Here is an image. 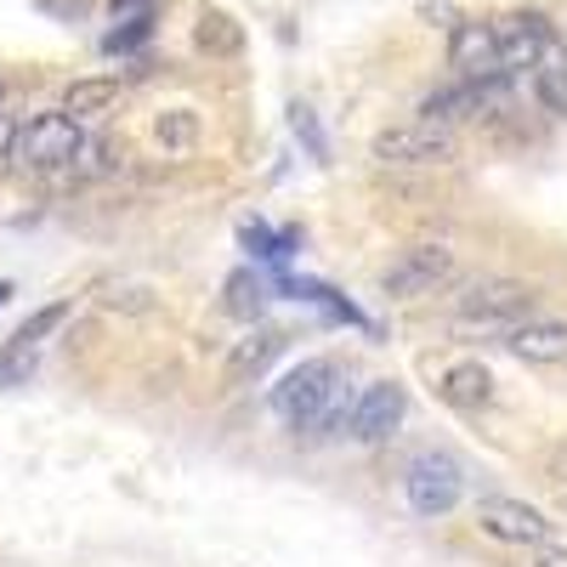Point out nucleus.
<instances>
[{"instance_id": "nucleus-1", "label": "nucleus", "mask_w": 567, "mask_h": 567, "mask_svg": "<svg viewBox=\"0 0 567 567\" xmlns=\"http://www.w3.org/2000/svg\"><path fill=\"white\" fill-rule=\"evenodd\" d=\"M369 154L381 165H449L460 154V142L443 120H403V125L374 131Z\"/></svg>"}, {"instance_id": "nucleus-2", "label": "nucleus", "mask_w": 567, "mask_h": 567, "mask_svg": "<svg viewBox=\"0 0 567 567\" xmlns=\"http://www.w3.org/2000/svg\"><path fill=\"white\" fill-rule=\"evenodd\" d=\"M80 142H85L80 120L63 114V109H52V114H34L29 125H18V148H12V159H18L23 171H63V165H74Z\"/></svg>"}, {"instance_id": "nucleus-3", "label": "nucleus", "mask_w": 567, "mask_h": 567, "mask_svg": "<svg viewBox=\"0 0 567 567\" xmlns=\"http://www.w3.org/2000/svg\"><path fill=\"white\" fill-rule=\"evenodd\" d=\"M403 499H409L414 516H425V523L449 516V511L465 499V471H460V460H449V454H420V460H409V471H403Z\"/></svg>"}, {"instance_id": "nucleus-4", "label": "nucleus", "mask_w": 567, "mask_h": 567, "mask_svg": "<svg viewBox=\"0 0 567 567\" xmlns=\"http://www.w3.org/2000/svg\"><path fill=\"white\" fill-rule=\"evenodd\" d=\"M454 272H460V261H454L449 245H409V250L386 267L381 290H386L392 301H420V296H437L443 284H454Z\"/></svg>"}, {"instance_id": "nucleus-5", "label": "nucleus", "mask_w": 567, "mask_h": 567, "mask_svg": "<svg viewBox=\"0 0 567 567\" xmlns=\"http://www.w3.org/2000/svg\"><path fill=\"white\" fill-rule=\"evenodd\" d=\"M477 528L488 539H499V545H528V550L556 539L550 516L539 505H528V499H511V494H483L477 499Z\"/></svg>"}, {"instance_id": "nucleus-6", "label": "nucleus", "mask_w": 567, "mask_h": 567, "mask_svg": "<svg viewBox=\"0 0 567 567\" xmlns=\"http://www.w3.org/2000/svg\"><path fill=\"white\" fill-rule=\"evenodd\" d=\"M494 40H499V69L528 74L550 58V18L545 12H505V18H494Z\"/></svg>"}, {"instance_id": "nucleus-7", "label": "nucleus", "mask_w": 567, "mask_h": 567, "mask_svg": "<svg viewBox=\"0 0 567 567\" xmlns=\"http://www.w3.org/2000/svg\"><path fill=\"white\" fill-rule=\"evenodd\" d=\"M403 414H409V392H403L398 381H374V386H363V398L352 403L347 437L363 443V449H374V443H386V437L398 432Z\"/></svg>"}, {"instance_id": "nucleus-8", "label": "nucleus", "mask_w": 567, "mask_h": 567, "mask_svg": "<svg viewBox=\"0 0 567 567\" xmlns=\"http://www.w3.org/2000/svg\"><path fill=\"white\" fill-rule=\"evenodd\" d=\"M460 318H499V323H516V318H528L534 312V290L523 278H471L460 284Z\"/></svg>"}, {"instance_id": "nucleus-9", "label": "nucleus", "mask_w": 567, "mask_h": 567, "mask_svg": "<svg viewBox=\"0 0 567 567\" xmlns=\"http://www.w3.org/2000/svg\"><path fill=\"white\" fill-rule=\"evenodd\" d=\"M449 69H454L460 80H505L494 23H483V18H460V23L449 29Z\"/></svg>"}, {"instance_id": "nucleus-10", "label": "nucleus", "mask_w": 567, "mask_h": 567, "mask_svg": "<svg viewBox=\"0 0 567 567\" xmlns=\"http://www.w3.org/2000/svg\"><path fill=\"white\" fill-rule=\"evenodd\" d=\"M505 352L523 363H567V318H516L505 329Z\"/></svg>"}, {"instance_id": "nucleus-11", "label": "nucleus", "mask_w": 567, "mask_h": 567, "mask_svg": "<svg viewBox=\"0 0 567 567\" xmlns=\"http://www.w3.org/2000/svg\"><path fill=\"white\" fill-rule=\"evenodd\" d=\"M290 347V336H284V329H250V336L239 341L227 352V386H250V381H261V374L272 369V358Z\"/></svg>"}, {"instance_id": "nucleus-12", "label": "nucleus", "mask_w": 567, "mask_h": 567, "mask_svg": "<svg viewBox=\"0 0 567 567\" xmlns=\"http://www.w3.org/2000/svg\"><path fill=\"white\" fill-rule=\"evenodd\" d=\"M437 392H443V403H454V409H488L494 403V374L483 369V363H449L443 369V381H437Z\"/></svg>"}, {"instance_id": "nucleus-13", "label": "nucleus", "mask_w": 567, "mask_h": 567, "mask_svg": "<svg viewBox=\"0 0 567 567\" xmlns=\"http://www.w3.org/2000/svg\"><path fill=\"white\" fill-rule=\"evenodd\" d=\"M245 23L239 18H227V12H205L199 23H194V52H205V58H216V63H233L245 52Z\"/></svg>"}, {"instance_id": "nucleus-14", "label": "nucleus", "mask_w": 567, "mask_h": 567, "mask_svg": "<svg viewBox=\"0 0 567 567\" xmlns=\"http://www.w3.org/2000/svg\"><path fill=\"white\" fill-rule=\"evenodd\" d=\"M221 312H227V318H245V323H256V318L267 312V278H261L256 267L227 272V284H221Z\"/></svg>"}, {"instance_id": "nucleus-15", "label": "nucleus", "mask_w": 567, "mask_h": 567, "mask_svg": "<svg viewBox=\"0 0 567 567\" xmlns=\"http://www.w3.org/2000/svg\"><path fill=\"white\" fill-rule=\"evenodd\" d=\"M114 103H120V80H114V74H85V80H74V85L63 91V114H74V120L109 114Z\"/></svg>"}, {"instance_id": "nucleus-16", "label": "nucleus", "mask_w": 567, "mask_h": 567, "mask_svg": "<svg viewBox=\"0 0 567 567\" xmlns=\"http://www.w3.org/2000/svg\"><path fill=\"white\" fill-rule=\"evenodd\" d=\"M154 142L159 148H171V154H187L199 142V114L194 109H165V114H154Z\"/></svg>"}, {"instance_id": "nucleus-17", "label": "nucleus", "mask_w": 567, "mask_h": 567, "mask_svg": "<svg viewBox=\"0 0 567 567\" xmlns=\"http://www.w3.org/2000/svg\"><path fill=\"white\" fill-rule=\"evenodd\" d=\"M528 85H534V97H539V109H545V114H561V120H567V69H561V58H556V52L534 69V80H528Z\"/></svg>"}, {"instance_id": "nucleus-18", "label": "nucleus", "mask_w": 567, "mask_h": 567, "mask_svg": "<svg viewBox=\"0 0 567 567\" xmlns=\"http://www.w3.org/2000/svg\"><path fill=\"white\" fill-rule=\"evenodd\" d=\"M69 312H74L69 301H52V307H40V312H29V318L18 323V336H12L7 347H40L45 336H58V329L69 323Z\"/></svg>"}, {"instance_id": "nucleus-19", "label": "nucleus", "mask_w": 567, "mask_h": 567, "mask_svg": "<svg viewBox=\"0 0 567 567\" xmlns=\"http://www.w3.org/2000/svg\"><path fill=\"white\" fill-rule=\"evenodd\" d=\"M148 40H154V12H136V18H120V29L103 34V52L125 58V52H142Z\"/></svg>"}, {"instance_id": "nucleus-20", "label": "nucleus", "mask_w": 567, "mask_h": 567, "mask_svg": "<svg viewBox=\"0 0 567 567\" xmlns=\"http://www.w3.org/2000/svg\"><path fill=\"white\" fill-rule=\"evenodd\" d=\"M97 301L109 312H154V296L142 284H97Z\"/></svg>"}, {"instance_id": "nucleus-21", "label": "nucleus", "mask_w": 567, "mask_h": 567, "mask_svg": "<svg viewBox=\"0 0 567 567\" xmlns=\"http://www.w3.org/2000/svg\"><path fill=\"white\" fill-rule=\"evenodd\" d=\"M34 374V347H7L0 352V386H18Z\"/></svg>"}, {"instance_id": "nucleus-22", "label": "nucleus", "mask_w": 567, "mask_h": 567, "mask_svg": "<svg viewBox=\"0 0 567 567\" xmlns=\"http://www.w3.org/2000/svg\"><path fill=\"white\" fill-rule=\"evenodd\" d=\"M296 136H307V148L323 159V136H318V125H312V114H307V109H296Z\"/></svg>"}, {"instance_id": "nucleus-23", "label": "nucleus", "mask_w": 567, "mask_h": 567, "mask_svg": "<svg viewBox=\"0 0 567 567\" xmlns=\"http://www.w3.org/2000/svg\"><path fill=\"white\" fill-rule=\"evenodd\" d=\"M528 567H567V550H561V545H534Z\"/></svg>"}, {"instance_id": "nucleus-24", "label": "nucleus", "mask_w": 567, "mask_h": 567, "mask_svg": "<svg viewBox=\"0 0 567 567\" xmlns=\"http://www.w3.org/2000/svg\"><path fill=\"white\" fill-rule=\"evenodd\" d=\"M239 239H245L250 250H261V256H278V250H272V233H267V227H256V221H250V227L239 233Z\"/></svg>"}, {"instance_id": "nucleus-25", "label": "nucleus", "mask_w": 567, "mask_h": 567, "mask_svg": "<svg viewBox=\"0 0 567 567\" xmlns=\"http://www.w3.org/2000/svg\"><path fill=\"white\" fill-rule=\"evenodd\" d=\"M136 12H154V0H109V18H136Z\"/></svg>"}, {"instance_id": "nucleus-26", "label": "nucleus", "mask_w": 567, "mask_h": 567, "mask_svg": "<svg viewBox=\"0 0 567 567\" xmlns=\"http://www.w3.org/2000/svg\"><path fill=\"white\" fill-rule=\"evenodd\" d=\"M12 148H18V120L0 114V159H12Z\"/></svg>"}, {"instance_id": "nucleus-27", "label": "nucleus", "mask_w": 567, "mask_h": 567, "mask_svg": "<svg viewBox=\"0 0 567 567\" xmlns=\"http://www.w3.org/2000/svg\"><path fill=\"white\" fill-rule=\"evenodd\" d=\"M420 18H425V23H449V29L460 23V18H454V7H432V0H425V7H420Z\"/></svg>"}, {"instance_id": "nucleus-28", "label": "nucleus", "mask_w": 567, "mask_h": 567, "mask_svg": "<svg viewBox=\"0 0 567 567\" xmlns=\"http://www.w3.org/2000/svg\"><path fill=\"white\" fill-rule=\"evenodd\" d=\"M550 483H567V443L550 454Z\"/></svg>"}, {"instance_id": "nucleus-29", "label": "nucleus", "mask_w": 567, "mask_h": 567, "mask_svg": "<svg viewBox=\"0 0 567 567\" xmlns=\"http://www.w3.org/2000/svg\"><path fill=\"white\" fill-rule=\"evenodd\" d=\"M12 296H18V290H12V284H7V278H0V307H7Z\"/></svg>"}, {"instance_id": "nucleus-30", "label": "nucleus", "mask_w": 567, "mask_h": 567, "mask_svg": "<svg viewBox=\"0 0 567 567\" xmlns=\"http://www.w3.org/2000/svg\"><path fill=\"white\" fill-rule=\"evenodd\" d=\"M556 58H561V69H567V45H561V52H556Z\"/></svg>"}, {"instance_id": "nucleus-31", "label": "nucleus", "mask_w": 567, "mask_h": 567, "mask_svg": "<svg viewBox=\"0 0 567 567\" xmlns=\"http://www.w3.org/2000/svg\"><path fill=\"white\" fill-rule=\"evenodd\" d=\"M0 103H7V80H0Z\"/></svg>"}]
</instances>
